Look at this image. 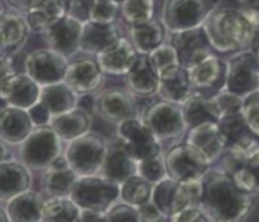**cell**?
<instances>
[{"mask_svg":"<svg viewBox=\"0 0 259 222\" xmlns=\"http://www.w3.org/2000/svg\"><path fill=\"white\" fill-rule=\"evenodd\" d=\"M129 39L132 41L133 46L140 54H150L154 49L162 45L166 39L168 31L164 22L159 20H150L143 24L131 25L129 29Z\"/></svg>","mask_w":259,"mask_h":222,"instance_id":"cell-32","label":"cell"},{"mask_svg":"<svg viewBox=\"0 0 259 222\" xmlns=\"http://www.w3.org/2000/svg\"><path fill=\"white\" fill-rule=\"evenodd\" d=\"M42 86L27 72H17L6 88L0 89L2 99L10 106L29 110L40 100Z\"/></svg>","mask_w":259,"mask_h":222,"instance_id":"cell-25","label":"cell"},{"mask_svg":"<svg viewBox=\"0 0 259 222\" xmlns=\"http://www.w3.org/2000/svg\"><path fill=\"white\" fill-rule=\"evenodd\" d=\"M151 200L166 219L180 210L191 206L190 195L185 182H179L169 176L154 185Z\"/></svg>","mask_w":259,"mask_h":222,"instance_id":"cell-17","label":"cell"},{"mask_svg":"<svg viewBox=\"0 0 259 222\" xmlns=\"http://www.w3.org/2000/svg\"><path fill=\"white\" fill-rule=\"evenodd\" d=\"M187 71L190 75L191 82L194 85V89L198 92H205V90L219 92L225 89L226 61H223L215 53L209 54L201 63H198Z\"/></svg>","mask_w":259,"mask_h":222,"instance_id":"cell-24","label":"cell"},{"mask_svg":"<svg viewBox=\"0 0 259 222\" xmlns=\"http://www.w3.org/2000/svg\"><path fill=\"white\" fill-rule=\"evenodd\" d=\"M140 118L161 142L179 139L189 129L186 125L182 106L162 99L146 107Z\"/></svg>","mask_w":259,"mask_h":222,"instance_id":"cell-7","label":"cell"},{"mask_svg":"<svg viewBox=\"0 0 259 222\" xmlns=\"http://www.w3.org/2000/svg\"><path fill=\"white\" fill-rule=\"evenodd\" d=\"M241 114L248 125L249 131L256 138H259V89L244 97Z\"/></svg>","mask_w":259,"mask_h":222,"instance_id":"cell-44","label":"cell"},{"mask_svg":"<svg viewBox=\"0 0 259 222\" xmlns=\"http://www.w3.org/2000/svg\"><path fill=\"white\" fill-rule=\"evenodd\" d=\"M71 197L80 208L106 212L121 199V185L101 174L79 176L71 192Z\"/></svg>","mask_w":259,"mask_h":222,"instance_id":"cell-6","label":"cell"},{"mask_svg":"<svg viewBox=\"0 0 259 222\" xmlns=\"http://www.w3.org/2000/svg\"><path fill=\"white\" fill-rule=\"evenodd\" d=\"M11 147L9 143H6L2 140V161H10L11 159Z\"/></svg>","mask_w":259,"mask_h":222,"instance_id":"cell-56","label":"cell"},{"mask_svg":"<svg viewBox=\"0 0 259 222\" xmlns=\"http://www.w3.org/2000/svg\"><path fill=\"white\" fill-rule=\"evenodd\" d=\"M96 106V96L95 95H82L79 97V107L85 108V110L95 113Z\"/></svg>","mask_w":259,"mask_h":222,"instance_id":"cell-52","label":"cell"},{"mask_svg":"<svg viewBox=\"0 0 259 222\" xmlns=\"http://www.w3.org/2000/svg\"><path fill=\"white\" fill-rule=\"evenodd\" d=\"M121 38H123V35L116 22L100 24V22L88 21L83 24L80 52L97 56L107 49L112 48Z\"/></svg>","mask_w":259,"mask_h":222,"instance_id":"cell-26","label":"cell"},{"mask_svg":"<svg viewBox=\"0 0 259 222\" xmlns=\"http://www.w3.org/2000/svg\"><path fill=\"white\" fill-rule=\"evenodd\" d=\"M33 128L28 110L10 104L3 107L0 113V138L3 142L10 146H20Z\"/></svg>","mask_w":259,"mask_h":222,"instance_id":"cell-21","label":"cell"},{"mask_svg":"<svg viewBox=\"0 0 259 222\" xmlns=\"http://www.w3.org/2000/svg\"><path fill=\"white\" fill-rule=\"evenodd\" d=\"M170 43L174 45L182 67L186 69L193 68L194 65L201 63L204 58L212 54L211 43L208 41L204 28H196L189 31L169 33Z\"/></svg>","mask_w":259,"mask_h":222,"instance_id":"cell-15","label":"cell"},{"mask_svg":"<svg viewBox=\"0 0 259 222\" xmlns=\"http://www.w3.org/2000/svg\"><path fill=\"white\" fill-rule=\"evenodd\" d=\"M237 2L244 9L259 11V0H237Z\"/></svg>","mask_w":259,"mask_h":222,"instance_id":"cell-54","label":"cell"},{"mask_svg":"<svg viewBox=\"0 0 259 222\" xmlns=\"http://www.w3.org/2000/svg\"><path fill=\"white\" fill-rule=\"evenodd\" d=\"M196 92L189 71L182 65H174L159 72L157 95L162 100L182 106Z\"/></svg>","mask_w":259,"mask_h":222,"instance_id":"cell-19","label":"cell"},{"mask_svg":"<svg viewBox=\"0 0 259 222\" xmlns=\"http://www.w3.org/2000/svg\"><path fill=\"white\" fill-rule=\"evenodd\" d=\"M0 221H2V222H9V221H10L9 212H7V210H6L5 204L0 207Z\"/></svg>","mask_w":259,"mask_h":222,"instance_id":"cell-57","label":"cell"},{"mask_svg":"<svg viewBox=\"0 0 259 222\" xmlns=\"http://www.w3.org/2000/svg\"><path fill=\"white\" fill-rule=\"evenodd\" d=\"M79 176L71 168L65 156H60L48 169L43 171L42 189L45 195L71 196L74 185Z\"/></svg>","mask_w":259,"mask_h":222,"instance_id":"cell-28","label":"cell"},{"mask_svg":"<svg viewBox=\"0 0 259 222\" xmlns=\"http://www.w3.org/2000/svg\"><path fill=\"white\" fill-rule=\"evenodd\" d=\"M79 221H107L106 212L90 208H80Z\"/></svg>","mask_w":259,"mask_h":222,"instance_id":"cell-51","label":"cell"},{"mask_svg":"<svg viewBox=\"0 0 259 222\" xmlns=\"http://www.w3.org/2000/svg\"><path fill=\"white\" fill-rule=\"evenodd\" d=\"M229 174L241 189L251 195L259 196V150Z\"/></svg>","mask_w":259,"mask_h":222,"instance_id":"cell-36","label":"cell"},{"mask_svg":"<svg viewBox=\"0 0 259 222\" xmlns=\"http://www.w3.org/2000/svg\"><path fill=\"white\" fill-rule=\"evenodd\" d=\"M116 135L123 147L127 150V153L138 163L142 160L162 154L161 140L139 117L118 124Z\"/></svg>","mask_w":259,"mask_h":222,"instance_id":"cell-8","label":"cell"},{"mask_svg":"<svg viewBox=\"0 0 259 222\" xmlns=\"http://www.w3.org/2000/svg\"><path fill=\"white\" fill-rule=\"evenodd\" d=\"M202 28L213 50L225 54L237 53L249 49L254 33L259 29V11L218 7Z\"/></svg>","mask_w":259,"mask_h":222,"instance_id":"cell-2","label":"cell"},{"mask_svg":"<svg viewBox=\"0 0 259 222\" xmlns=\"http://www.w3.org/2000/svg\"><path fill=\"white\" fill-rule=\"evenodd\" d=\"M201 207L211 221H244L252 212L254 195L241 189L222 167L209 168L202 176Z\"/></svg>","mask_w":259,"mask_h":222,"instance_id":"cell-1","label":"cell"},{"mask_svg":"<svg viewBox=\"0 0 259 222\" xmlns=\"http://www.w3.org/2000/svg\"><path fill=\"white\" fill-rule=\"evenodd\" d=\"M63 5L67 16L83 24L90 20V9L93 0H63Z\"/></svg>","mask_w":259,"mask_h":222,"instance_id":"cell-45","label":"cell"},{"mask_svg":"<svg viewBox=\"0 0 259 222\" xmlns=\"http://www.w3.org/2000/svg\"><path fill=\"white\" fill-rule=\"evenodd\" d=\"M80 207L71 196H52L43 206V221H79Z\"/></svg>","mask_w":259,"mask_h":222,"instance_id":"cell-35","label":"cell"},{"mask_svg":"<svg viewBox=\"0 0 259 222\" xmlns=\"http://www.w3.org/2000/svg\"><path fill=\"white\" fill-rule=\"evenodd\" d=\"M154 0H123L121 3V17L127 27L150 21L154 18Z\"/></svg>","mask_w":259,"mask_h":222,"instance_id":"cell-38","label":"cell"},{"mask_svg":"<svg viewBox=\"0 0 259 222\" xmlns=\"http://www.w3.org/2000/svg\"><path fill=\"white\" fill-rule=\"evenodd\" d=\"M139 52L133 46L131 39L121 38L112 48L107 49L96 56L97 63L107 75H126L138 60Z\"/></svg>","mask_w":259,"mask_h":222,"instance_id":"cell-22","label":"cell"},{"mask_svg":"<svg viewBox=\"0 0 259 222\" xmlns=\"http://www.w3.org/2000/svg\"><path fill=\"white\" fill-rule=\"evenodd\" d=\"M219 129L222 132L225 142H226V147L232 146L234 143H238L248 138L254 133L249 131L247 122L244 120L243 114H234V116L223 117L218 121Z\"/></svg>","mask_w":259,"mask_h":222,"instance_id":"cell-39","label":"cell"},{"mask_svg":"<svg viewBox=\"0 0 259 222\" xmlns=\"http://www.w3.org/2000/svg\"><path fill=\"white\" fill-rule=\"evenodd\" d=\"M29 116H31V120L33 122L35 127H43V125H50V121H52V113L48 110V107L45 106L43 103L37 101L35 106H32L29 110Z\"/></svg>","mask_w":259,"mask_h":222,"instance_id":"cell-48","label":"cell"},{"mask_svg":"<svg viewBox=\"0 0 259 222\" xmlns=\"http://www.w3.org/2000/svg\"><path fill=\"white\" fill-rule=\"evenodd\" d=\"M211 100L213 103L215 110H217L218 117L221 120L223 117L240 114L241 108H243L244 97L236 95L228 89H222L217 92L213 96H211Z\"/></svg>","mask_w":259,"mask_h":222,"instance_id":"cell-40","label":"cell"},{"mask_svg":"<svg viewBox=\"0 0 259 222\" xmlns=\"http://www.w3.org/2000/svg\"><path fill=\"white\" fill-rule=\"evenodd\" d=\"M219 3L221 0H165L161 21L168 33L196 29L204 25Z\"/></svg>","mask_w":259,"mask_h":222,"instance_id":"cell-4","label":"cell"},{"mask_svg":"<svg viewBox=\"0 0 259 222\" xmlns=\"http://www.w3.org/2000/svg\"><path fill=\"white\" fill-rule=\"evenodd\" d=\"M80 96L65 82L42 86L40 103L48 107L52 116H60L79 106Z\"/></svg>","mask_w":259,"mask_h":222,"instance_id":"cell-33","label":"cell"},{"mask_svg":"<svg viewBox=\"0 0 259 222\" xmlns=\"http://www.w3.org/2000/svg\"><path fill=\"white\" fill-rule=\"evenodd\" d=\"M46 199L36 191L22 192L3 203L13 222L43 221V206Z\"/></svg>","mask_w":259,"mask_h":222,"instance_id":"cell-29","label":"cell"},{"mask_svg":"<svg viewBox=\"0 0 259 222\" xmlns=\"http://www.w3.org/2000/svg\"><path fill=\"white\" fill-rule=\"evenodd\" d=\"M65 16L63 0H31L25 10L29 29L43 33L52 24Z\"/></svg>","mask_w":259,"mask_h":222,"instance_id":"cell-31","label":"cell"},{"mask_svg":"<svg viewBox=\"0 0 259 222\" xmlns=\"http://www.w3.org/2000/svg\"><path fill=\"white\" fill-rule=\"evenodd\" d=\"M95 113L101 120L112 124H121L135 117H139L136 95L122 88H110L96 95Z\"/></svg>","mask_w":259,"mask_h":222,"instance_id":"cell-12","label":"cell"},{"mask_svg":"<svg viewBox=\"0 0 259 222\" xmlns=\"http://www.w3.org/2000/svg\"><path fill=\"white\" fill-rule=\"evenodd\" d=\"M110 142L99 133L88 132L67 144L64 156L78 176L99 174L108 153Z\"/></svg>","mask_w":259,"mask_h":222,"instance_id":"cell-5","label":"cell"},{"mask_svg":"<svg viewBox=\"0 0 259 222\" xmlns=\"http://www.w3.org/2000/svg\"><path fill=\"white\" fill-rule=\"evenodd\" d=\"M249 50L256 56V58H258L259 61V29L254 33V38H252L251 45H249Z\"/></svg>","mask_w":259,"mask_h":222,"instance_id":"cell-55","label":"cell"},{"mask_svg":"<svg viewBox=\"0 0 259 222\" xmlns=\"http://www.w3.org/2000/svg\"><path fill=\"white\" fill-rule=\"evenodd\" d=\"M138 174L140 176H143L144 179L148 180L153 185L158 183L165 178H168L164 154H159V156H155V157H150V159L139 161Z\"/></svg>","mask_w":259,"mask_h":222,"instance_id":"cell-41","label":"cell"},{"mask_svg":"<svg viewBox=\"0 0 259 222\" xmlns=\"http://www.w3.org/2000/svg\"><path fill=\"white\" fill-rule=\"evenodd\" d=\"M112 2H115V3H119V5H121L123 0H112Z\"/></svg>","mask_w":259,"mask_h":222,"instance_id":"cell-58","label":"cell"},{"mask_svg":"<svg viewBox=\"0 0 259 222\" xmlns=\"http://www.w3.org/2000/svg\"><path fill=\"white\" fill-rule=\"evenodd\" d=\"M186 142L196 147L211 165L222 159L226 150V142L218 122H204L190 128Z\"/></svg>","mask_w":259,"mask_h":222,"instance_id":"cell-16","label":"cell"},{"mask_svg":"<svg viewBox=\"0 0 259 222\" xmlns=\"http://www.w3.org/2000/svg\"><path fill=\"white\" fill-rule=\"evenodd\" d=\"M138 161L127 153L121 140L116 138L114 142L110 143L108 153L99 174L114 180L118 185H122L131 176L138 174Z\"/></svg>","mask_w":259,"mask_h":222,"instance_id":"cell-23","label":"cell"},{"mask_svg":"<svg viewBox=\"0 0 259 222\" xmlns=\"http://www.w3.org/2000/svg\"><path fill=\"white\" fill-rule=\"evenodd\" d=\"M107 221L112 219H133V221H140L139 217L138 207L129 204L126 201H116L106 211Z\"/></svg>","mask_w":259,"mask_h":222,"instance_id":"cell-46","label":"cell"},{"mask_svg":"<svg viewBox=\"0 0 259 222\" xmlns=\"http://www.w3.org/2000/svg\"><path fill=\"white\" fill-rule=\"evenodd\" d=\"M7 5H10V7L18 9V10H27V7L31 3V0H6Z\"/></svg>","mask_w":259,"mask_h":222,"instance_id":"cell-53","label":"cell"},{"mask_svg":"<svg viewBox=\"0 0 259 222\" xmlns=\"http://www.w3.org/2000/svg\"><path fill=\"white\" fill-rule=\"evenodd\" d=\"M125 84L133 95L140 97H150L158 92L159 72L148 54L139 53L138 60L125 75Z\"/></svg>","mask_w":259,"mask_h":222,"instance_id":"cell-20","label":"cell"},{"mask_svg":"<svg viewBox=\"0 0 259 222\" xmlns=\"http://www.w3.org/2000/svg\"><path fill=\"white\" fill-rule=\"evenodd\" d=\"M118 16H121V5L112 0H93L90 9V20L100 24L116 22Z\"/></svg>","mask_w":259,"mask_h":222,"instance_id":"cell-42","label":"cell"},{"mask_svg":"<svg viewBox=\"0 0 259 222\" xmlns=\"http://www.w3.org/2000/svg\"><path fill=\"white\" fill-rule=\"evenodd\" d=\"M164 156L168 176L179 182L200 179L211 168L208 160L187 142L170 147Z\"/></svg>","mask_w":259,"mask_h":222,"instance_id":"cell-10","label":"cell"},{"mask_svg":"<svg viewBox=\"0 0 259 222\" xmlns=\"http://www.w3.org/2000/svg\"><path fill=\"white\" fill-rule=\"evenodd\" d=\"M16 74V69L13 67V56L2 53V86H0V89L6 88Z\"/></svg>","mask_w":259,"mask_h":222,"instance_id":"cell-50","label":"cell"},{"mask_svg":"<svg viewBox=\"0 0 259 222\" xmlns=\"http://www.w3.org/2000/svg\"><path fill=\"white\" fill-rule=\"evenodd\" d=\"M139 217L140 221H147V222H154V221H162L166 219L164 217V214L159 211V208L155 206V203L153 200L144 203L142 206L138 207Z\"/></svg>","mask_w":259,"mask_h":222,"instance_id":"cell-49","label":"cell"},{"mask_svg":"<svg viewBox=\"0 0 259 222\" xmlns=\"http://www.w3.org/2000/svg\"><path fill=\"white\" fill-rule=\"evenodd\" d=\"M148 56H150L151 61L155 65V68L158 69V72L166 68H170L174 65H180L178 52H176V49L170 42H164L162 45H159L158 48L154 49Z\"/></svg>","mask_w":259,"mask_h":222,"instance_id":"cell-43","label":"cell"},{"mask_svg":"<svg viewBox=\"0 0 259 222\" xmlns=\"http://www.w3.org/2000/svg\"><path fill=\"white\" fill-rule=\"evenodd\" d=\"M168 219L174 222H208L211 218L206 215L201 206H189L174 214Z\"/></svg>","mask_w":259,"mask_h":222,"instance_id":"cell-47","label":"cell"},{"mask_svg":"<svg viewBox=\"0 0 259 222\" xmlns=\"http://www.w3.org/2000/svg\"><path fill=\"white\" fill-rule=\"evenodd\" d=\"M182 111H183L186 125L189 129L204 122L219 121V117H218L211 97H206L201 92H197V90L182 104Z\"/></svg>","mask_w":259,"mask_h":222,"instance_id":"cell-34","label":"cell"},{"mask_svg":"<svg viewBox=\"0 0 259 222\" xmlns=\"http://www.w3.org/2000/svg\"><path fill=\"white\" fill-rule=\"evenodd\" d=\"M29 27H28L25 13L21 10L10 7L2 11L0 18V33H2V53L13 56L25 43L29 36Z\"/></svg>","mask_w":259,"mask_h":222,"instance_id":"cell-18","label":"cell"},{"mask_svg":"<svg viewBox=\"0 0 259 222\" xmlns=\"http://www.w3.org/2000/svg\"><path fill=\"white\" fill-rule=\"evenodd\" d=\"M63 139L50 125L35 127L18 146L20 161L31 171H45L63 156Z\"/></svg>","mask_w":259,"mask_h":222,"instance_id":"cell-3","label":"cell"},{"mask_svg":"<svg viewBox=\"0 0 259 222\" xmlns=\"http://www.w3.org/2000/svg\"><path fill=\"white\" fill-rule=\"evenodd\" d=\"M69 61L67 56L50 48L29 52L24 60V69L40 86L63 82Z\"/></svg>","mask_w":259,"mask_h":222,"instance_id":"cell-11","label":"cell"},{"mask_svg":"<svg viewBox=\"0 0 259 222\" xmlns=\"http://www.w3.org/2000/svg\"><path fill=\"white\" fill-rule=\"evenodd\" d=\"M106 75L96 58L83 57L69 63L64 82L79 96L97 95L103 89Z\"/></svg>","mask_w":259,"mask_h":222,"instance_id":"cell-13","label":"cell"},{"mask_svg":"<svg viewBox=\"0 0 259 222\" xmlns=\"http://www.w3.org/2000/svg\"><path fill=\"white\" fill-rule=\"evenodd\" d=\"M82 31L83 22L65 14L58 21L52 24L42 35L48 48L69 58L80 52Z\"/></svg>","mask_w":259,"mask_h":222,"instance_id":"cell-14","label":"cell"},{"mask_svg":"<svg viewBox=\"0 0 259 222\" xmlns=\"http://www.w3.org/2000/svg\"><path fill=\"white\" fill-rule=\"evenodd\" d=\"M153 183H150L139 174L133 175L121 185V200L139 207L151 200Z\"/></svg>","mask_w":259,"mask_h":222,"instance_id":"cell-37","label":"cell"},{"mask_svg":"<svg viewBox=\"0 0 259 222\" xmlns=\"http://www.w3.org/2000/svg\"><path fill=\"white\" fill-rule=\"evenodd\" d=\"M225 89L243 97L259 89V61L249 49L232 53L226 60Z\"/></svg>","mask_w":259,"mask_h":222,"instance_id":"cell-9","label":"cell"},{"mask_svg":"<svg viewBox=\"0 0 259 222\" xmlns=\"http://www.w3.org/2000/svg\"><path fill=\"white\" fill-rule=\"evenodd\" d=\"M32 186L31 169L21 161L10 160L0 163V201L6 203L11 197L27 192Z\"/></svg>","mask_w":259,"mask_h":222,"instance_id":"cell-27","label":"cell"},{"mask_svg":"<svg viewBox=\"0 0 259 222\" xmlns=\"http://www.w3.org/2000/svg\"><path fill=\"white\" fill-rule=\"evenodd\" d=\"M92 122H93L92 113L78 106L74 110L67 111L60 116H54L50 121V127L53 128L63 140L71 142L90 132Z\"/></svg>","mask_w":259,"mask_h":222,"instance_id":"cell-30","label":"cell"}]
</instances>
